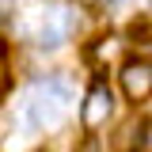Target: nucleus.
I'll use <instances>...</instances> for the list:
<instances>
[{
    "label": "nucleus",
    "mask_w": 152,
    "mask_h": 152,
    "mask_svg": "<svg viewBox=\"0 0 152 152\" xmlns=\"http://www.w3.org/2000/svg\"><path fill=\"white\" fill-rule=\"evenodd\" d=\"M72 95H76V88H72V80H65V72H57L53 80H46V84L27 99V107H23L27 126H31V129H53V126H61L65 107L72 103Z\"/></svg>",
    "instance_id": "obj_1"
},
{
    "label": "nucleus",
    "mask_w": 152,
    "mask_h": 152,
    "mask_svg": "<svg viewBox=\"0 0 152 152\" xmlns=\"http://www.w3.org/2000/svg\"><path fill=\"white\" fill-rule=\"evenodd\" d=\"M122 91H126V99H129L133 107L137 103H145L152 91V69H148V61L145 57H129L126 65H122Z\"/></svg>",
    "instance_id": "obj_2"
},
{
    "label": "nucleus",
    "mask_w": 152,
    "mask_h": 152,
    "mask_svg": "<svg viewBox=\"0 0 152 152\" xmlns=\"http://www.w3.org/2000/svg\"><path fill=\"white\" fill-rule=\"evenodd\" d=\"M110 110H114V103H110V91L99 84V88H91L88 91V99H84V110H80V118H84V126L88 129H99L107 118H110Z\"/></svg>",
    "instance_id": "obj_3"
},
{
    "label": "nucleus",
    "mask_w": 152,
    "mask_h": 152,
    "mask_svg": "<svg viewBox=\"0 0 152 152\" xmlns=\"http://www.w3.org/2000/svg\"><path fill=\"white\" fill-rule=\"evenodd\" d=\"M12 91V61H8V46H0V99Z\"/></svg>",
    "instance_id": "obj_4"
},
{
    "label": "nucleus",
    "mask_w": 152,
    "mask_h": 152,
    "mask_svg": "<svg viewBox=\"0 0 152 152\" xmlns=\"http://www.w3.org/2000/svg\"><path fill=\"white\" fill-rule=\"evenodd\" d=\"M12 8H15V0H0V15H8Z\"/></svg>",
    "instance_id": "obj_5"
}]
</instances>
